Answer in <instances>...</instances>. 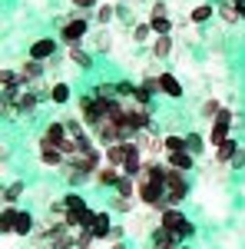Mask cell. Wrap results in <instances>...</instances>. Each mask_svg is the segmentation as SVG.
I'll use <instances>...</instances> for the list:
<instances>
[{"label": "cell", "mask_w": 245, "mask_h": 249, "mask_svg": "<svg viewBox=\"0 0 245 249\" xmlns=\"http://www.w3.org/2000/svg\"><path fill=\"white\" fill-rule=\"evenodd\" d=\"M166 170L163 163L146 160L143 173L136 176V199L146 206V210H159L163 213V196H166Z\"/></svg>", "instance_id": "cell-1"}, {"label": "cell", "mask_w": 245, "mask_h": 249, "mask_svg": "<svg viewBox=\"0 0 245 249\" xmlns=\"http://www.w3.org/2000/svg\"><path fill=\"white\" fill-rule=\"evenodd\" d=\"M189 196V183L186 176H182V170H166V196H163V210H176L182 199Z\"/></svg>", "instance_id": "cell-2"}, {"label": "cell", "mask_w": 245, "mask_h": 249, "mask_svg": "<svg viewBox=\"0 0 245 249\" xmlns=\"http://www.w3.org/2000/svg\"><path fill=\"white\" fill-rule=\"evenodd\" d=\"M159 226H163V230H169L172 236H176V243H182V239H189V236H192V223H189L179 210H163Z\"/></svg>", "instance_id": "cell-3"}, {"label": "cell", "mask_w": 245, "mask_h": 249, "mask_svg": "<svg viewBox=\"0 0 245 249\" xmlns=\"http://www.w3.org/2000/svg\"><path fill=\"white\" fill-rule=\"evenodd\" d=\"M139 153V143H136V140H123V143H113V146H106V163H110V166H116V170H123V166H126V163H130L132 156Z\"/></svg>", "instance_id": "cell-4"}, {"label": "cell", "mask_w": 245, "mask_h": 249, "mask_svg": "<svg viewBox=\"0 0 245 249\" xmlns=\"http://www.w3.org/2000/svg\"><path fill=\"white\" fill-rule=\"evenodd\" d=\"M83 37H90V20L86 17H66L63 20V30H60V40L63 43H80Z\"/></svg>", "instance_id": "cell-5"}, {"label": "cell", "mask_w": 245, "mask_h": 249, "mask_svg": "<svg viewBox=\"0 0 245 249\" xmlns=\"http://www.w3.org/2000/svg\"><path fill=\"white\" fill-rule=\"evenodd\" d=\"M229 126H232V110H219V116L212 120V133H209V143L212 146H219V143H226L229 140Z\"/></svg>", "instance_id": "cell-6"}, {"label": "cell", "mask_w": 245, "mask_h": 249, "mask_svg": "<svg viewBox=\"0 0 245 249\" xmlns=\"http://www.w3.org/2000/svg\"><path fill=\"white\" fill-rule=\"evenodd\" d=\"M66 123H50V126H47V130H43V136H40V143L37 146H63V143H66Z\"/></svg>", "instance_id": "cell-7"}, {"label": "cell", "mask_w": 245, "mask_h": 249, "mask_svg": "<svg viewBox=\"0 0 245 249\" xmlns=\"http://www.w3.org/2000/svg\"><path fill=\"white\" fill-rule=\"evenodd\" d=\"M149 23H152V30H156L159 37H169L172 34V20H169V14H166V3H156V7H152Z\"/></svg>", "instance_id": "cell-8"}, {"label": "cell", "mask_w": 245, "mask_h": 249, "mask_svg": "<svg viewBox=\"0 0 245 249\" xmlns=\"http://www.w3.org/2000/svg\"><path fill=\"white\" fill-rule=\"evenodd\" d=\"M57 53V40L53 37H40L33 47H30V60H50Z\"/></svg>", "instance_id": "cell-9"}, {"label": "cell", "mask_w": 245, "mask_h": 249, "mask_svg": "<svg viewBox=\"0 0 245 249\" xmlns=\"http://www.w3.org/2000/svg\"><path fill=\"white\" fill-rule=\"evenodd\" d=\"M40 150V163L43 166H66V153L57 146H37Z\"/></svg>", "instance_id": "cell-10"}, {"label": "cell", "mask_w": 245, "mask_h": 249, "mask_svg": "<svg viewBox=\"0 0 245 249\" xmlns=\"http://www.w3.org/2000/svg\"><path fill=\"white\" fill-rule=\"evenodd\" d=\"M159 93H166V96H172V100H179V96H182V83L172 77V73H166V70H163V73H159Z\"/></svg>", "instance_id": "cell-11"}, {"label": "cell", "mask_w": 245, "mask_h": 249, "mask_svg": "<svg viewBox=\"0 0 245 249\" xmlns=\"http://www.w3.org/2000/svg\"><path fill=\"white\" fill-rule=\"evenodd\" d=\"M90 232H93L96 239H113V226H110V213H96L93 226H90Z\"/></svg>", "instance_id": "cell-12"}, {"label": "cell", "mask_w": 245, "mask_h": 249, "mask_svg": "<svg viewBox=\"0 0 245 249\" xmlns=\"http://www.w3.org/2000/svg\"><path fill=\"white\" fill-rule=\"evenodd\" d=\"M149 243H152V249H176V236L169 230H163V226H152Z\"/></svg>", "instance_id": "cell-13"}, {"label": "cell", "mask_w": 245, "mask_h": 249, "mask_svg": "<svg viewBox=\"0 0 245 249\" xmlns=\"http://www.w3.org/2000/svg\"><path fill=\"white\" fill-rule=\"evenodd\" d=\"M235 153H239V143L229 136L226 143H219V146H215V166H222V163H232V156H235Z\"/></svg>", "instance_id": "cell-14"}, {"label": "cell", "mask_w": 245, "mask_h": 249, "mask_svg": "<svg viewBox=\"0 0 245 249\" xmlns=\"http://www.w3.org/2000/svg\"><path fill=\"white\" fill-rule=\"evenodd\" d=\"M119 176H123V170H116V166H110V163H106V166L96 173L93 179L99 183V186H116V183H119Z\"/></svg>", "instance_id": "cell-15"}, {"label": "cell", "mask_w": 245, "mask_h": 249, "mask_svg": "<svg viewBox=\"0 0 245 249\" xmlns=\"http://www.w3.org/2000/svg\"><path fill=\"white\" fill-rule=\"evenodd\" d=\"M166 166L172 170H192V153L182 150V153H166Z\"/></svg>", "instance_id": "cell-16"}, {"label": "cell", "mask_w": 245, "mask_h": 249, "mask_svg": "<svg viewBox=\"0 0 245 249\" xmlns=\"http://www.w3.org/2000/svg\"><path fill=\"white\" fill-rule=\"evenodd\" d=\"M20 77L27 80V83H30V80L37 83V80L43 77V63H40V60H27V63L20 67Z\"/></svg>", "instance_id": "cell-17"}, {"label": "cell", "mask_w": 245, "mask_h": 249, "mask_svg": "<svg viewBox=\"0 0 245 249\" xmlns=\"http://www.w3.org/2000/svg\"><path fill=\"white\" fill-rule=\"evenodd\" d=\"M17 216H20V210H14V206H3V216H0V232H3V236H10V232H14V226H17Z\"/></svg>", "instance_id": "cell-18"}, {"label": "cell", "mask_w": 245, "mask_h": 249, "mask_svg": "<svg viewBox=\"0 0 245 249\" xmlns=\"http://www.w3.org/2000/svg\"><path fill=\"white\" fill-rule=\"evenodd\" d=\"M163 150H166V153H182V150H189V146H186V136L166 133V136H163Z\"/></svg>", "instance_id": "cell-19"}, {"label": "cell", "mask_w": 245, "mask_h": 249, "mask_svg": "<svg viewBox=\"0 0 245 249\" xmlns=\"http://www.w3.org/2000/svg\"><path fill=\"white\" fill-rule=\"evenodd\" d=\"M66 57L73 60L76 67H86V70H90V67H93V57H90V53H86V50H83V47H80V43H73V47H70V53H66Z\"/></svg>", "instance_id": "cell-20"}, {"label": "cell", "mask_w": 245, "mask_h": 249, "mask_svg": "<svg viewBox=\"0 0 245 249\" xmlns=\"http://www.w3.org/2000/svg\"><path fill=\"white\" fill-rule=\"evenodd\" d=\"M169 53H172V37H156V43H152V57L166 60Z\"/></svg>", "instance_id": "cell-21"}, {"label": "cell", "mask_w": 245, "mask_h": 249, "mask_svg": "<svg viewBox=\"0 0 245 249\" xmlns=\"http://www.w3.org/2000/svg\"><path fill=\"white\" fill-rule=\"evenodd\" d=\"M14 232H17V236H30V232H33V216H30V213H20Z\"/></svg>", "instance_id": "cell-22"}, {"label": "cell", "mask_w": 245, "mask_h": 249, "mask_svg": "<svg viewBox=\"0 0 245 249\" xmlns=\"http://www.w3.org/2000/svg\"><path fill=\"white\" fill-rule=\"evenodd\" d=\"M149 34H156V30H152V23H136V27H132V43H146V40H149Z\"/></svg>", "instance_id": "cell-23"}, {"label": "cell", "mask_w": 245, "mask_h": 249, "mask_svg": "<svg viewBox=\"0 0 245 249\" xmlns=\"http://www.w3.org/2000/svg\"><path fill=\"white\" fill-rule=\"evenodd\" d=\"M212 10H215V7H209V3H199V7L189 14V20H192V23H206V20L212 17Z\"/></svg>", "instance_id": "cell-24"}, {"label": "cell", "mask_w": 245, "mask_h": 249, "mask_svg": "<svg viewBox=\"0 0 245 249\" xmlns=\"http://www.w3.org/2000/svg\"><path fill=\"white\" fill-rule=\"evenodd\" d=\"M20 193H23V183H10V186L3 190V206H14L20 199Z\"/></svg>", "instance_id": "cell-25"}, {"label": "cell", "mask_w": 245, "mask_h": 249, "mask_svg": "<svg viewBox=\"0 0 245 249\" xmlns=\"http://www.w3.org/2000/svg\"><path fill=\"white\" fill-rule=\"evenodd\" d=\"M50 100H53V103H66V100H70V87H66V83H53V87H50Z\"/></svg>", "instance_id": "cell-26"}, {"label": "cell", "mask_w": 245, "mask_h": 249, "mask_svg": "<svg viewBox=\"0 0 245 249\" xmlns=\"http://www.w3.org/2000/svg\"><path fill=\"white\" fill-rule=\"evenodd\" d=\"M219 14H222V20H226V23L242 20V17H239V7H235V3H222V7H219Z\"/></svg>", "instance_id": "cell-27"}, {"label": "cell", "mask_w": 245, "mask_h": 249, "mask_svg": "<svg viewBox=\"0 0 245 249\" xmlns=\"http://www.w3.org/2000/svg\"><path fill=\"white\" fill-rule=\"evenodd\" d=\"M113 14H116L113 3H99V7H96V20H99V23H110V20H113Z\"/></svg>", "instance_id": "cell-28"}, {"label": "cell", "mask_w": 245, "mask_h": 249, "mask_svg": "<svg viewBox=\"0 0 245 249\" xmlns=\"http://www.w3.org/2000/svg\"><path fill=\"white\" fill-rule=\"evenodd\" d=\"M186 146H189V153L196 156V153H202V146H206V143H202V136H199V133H189L186 136Z\"/></svg>", "instance_id": "cell-29"}, {"label": "cell", "mask_w": 245, "mask_h": 249, "mask_svg": "<svg viewBox=\"0 0 245 249\" xmlns=\"http://www.w3.org/2000/svg\"><path fill=\"white\" fill-rule=\"evenodd\" d=\"M93 239H96V236L90 230H80V232H76V249H90V246H93Z\"/></svg>", "instance_id": "cell-30"}, {"label": "cell", "mask_w": 245, "mask_h": 249, "mask_svg": "<svg viewBox=\"0 0 245 249\" xmlns=\"http://www.w3.org/2000/svg\"><path fill=\"white\" fill-rule=\"evenodd\" d=\"M219 110H222V107H219V100H206V103H202V116H206V120H215Z\"/></svg>", "instance_id": "cell-31"}, {"label": "cell", "mask_w": 245, "mask_h": 249, "mask_svg": "<svg viewBox=\"0 0 245 249\" xmlns=\"http://www.w3.org/2000/svg\"><path fill=\"white\" fill-rule=\"evenodd\" d=\"M149 96H152V90H149V87H143V83H139V87H136V93H132V100H136L139 107H146V103H149Z\"/></svg>", "instance_id": "cell-32"}, {"label": "cell", "mask_w": 245, "mask_h": 249, "mask_svg": "<svg viewBox=\"0 0 245 249\" xmlns=\"http://www.w3.org/2000/svg\"><path fill=\"white\" fill-rule=\"evenodd\" d=\"M132 93H136V87H132V83H126V80H123V83H116V96H119V100H132Z\"/></svg>", "instance_id": "cell-33"}, {"label": "cell", "mask_w": 245, "mask_h": 249, "mask_svg": "<svg viewBox=\"0 0 245 249\" xmlns=\"http://www.w3.org/2000/svg\"><path fill=\"white\" fill-rule=\"evenodd\" d=\"M66 133L73 136V140H83V136H86L83 133V120H70V123H66Z\"/></svg>", "instance_id": "cell-34"}, {"label": "cell", "mask_w": 245, "mask_h": 249, "mask_svg": "<svg viewBox=\"0 0 245 249\" xmlns=\"http://www.w3.org/2000/svg\"><path fill=\"white\" fill-rule=\"evenodd\" d=\"M132 203H136V199H126V196H116V203H113V206H116L119 213H130V210H132Z\"/></svg>", "instance_id": "cell-35"}, {"label": "cell", "mask_w": 245, "mask_h": 249, "mask_svg": "<svg viewBox=\"0 0 245 249\" xmlns=\"http://www.w3.org/2000/svg\"><path fill=\"white\" fill-rule=\"evenodd\" d=\"M93 47L96 50H110V40H106V34L99 30V34H93Z\"/></svg>", "instance_id": "cell-36"}, {"label": "cell", "mask_w": 245, "mask_h": 249, "mask_svg": "<svg viewBox=\"0 0 245 249\" xmlns=\"http://www.w3.org/2000/svg\"><path fill=\"white\" fill-rule=\"evenodd\" d=\"M73 7H76V10H86V14H90V10H96V7H99V3H96V0H73Z\"/></svg>", "instance_id": "cell-37"}, {"label": "cell", "mask_w": 245, "mask_h": 249, "mask_svg": "<svg viewBox=\"0 0 245 249\" xmlns=\"http://www.w3.org/2000/svg\"><path fill=\"white\" fill-rule=\"evenodd\" d=\"M242 163H245V150H242V146H239V153L232 156V166H242Z\"/></svg>", "instance_id": "cell-38"}, {"label": "cell", "mask_w": 245, "mask_h": 249, "mask_svg": "<svg viewBox=\"0 0 245 249\" xmlns=\"http://www.w3.org/2000/svg\"><path fill=\"white\" fill-rule=\"evenodd\" d=\"M110 249H126V246H123V243H119V239H116V243H113V246H110Z\"/></svg>", "instance_id": "cell-39"}, {"label": "cell", "mask_w": 245, "mask_h": 249, "mask_svg": "<svg viewBox=\"0 0 245 249\" xmlns=\"http://www.w3.org/2000/svg\"><path fill=\"white\" fill-rule=\"evenodd\" d=\"M232 3H235V7H245V0H232Z\"/></svg>", "instance_id": "cell-40"}, {"label": "cell", "mask_w": 245, "mask_h": 249, "mask_svg": "<svg viewBox=\"0 0 245 249\" xmlns=\"http://www.w3.org/2000/svg\"><path fill=\"white\" fill-rule=\"evenodd\" d=\"M239 17H242V20H245V7H239Z\"/></svg>", "instance_id": "cell-41"}, {"label": "cell", "mask_w": 245, "mask_h": 249, "mask_svg": "<svg viewBox=\"0 0 245 249\" xmlns=\"http://www.w3.org/2000/svg\"><path fill=\"white\" fill-rule=\"evenodd\" d=\"M176 249H182V246H176Z\"/></svg>", "instance_id": "cell-42"}, {"label": "cell", "mask_w": 245, "mask_h": 249, "mask_svg": "<svg viewBox=\"0 0 245 249\" xmlns=\"http://www.w3.org/2000/svg\"><path fill=\"white\" fill-rule=\"evenodd\" d=\"M33 249H37V246H33Z\"/></svg>", "instance_id": "cell-43"}]
</instances>
